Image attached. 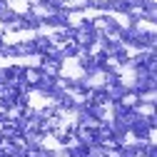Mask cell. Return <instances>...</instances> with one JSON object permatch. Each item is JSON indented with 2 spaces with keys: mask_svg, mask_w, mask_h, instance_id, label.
Here are the masks:
<instances>
[]
</instances>
